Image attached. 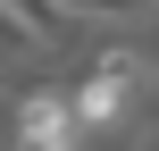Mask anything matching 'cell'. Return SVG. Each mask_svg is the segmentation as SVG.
<instances>
[{
  "label": "cell",
  "mask_w": 159,
  "mask_h": 151,
  "mask_svg": "<svg viewBox=\"0 0 159 151\" xmlns=\"http://www.w3.org/2000/svg\"><path fill=\"white\" fill-rule=\"evenodd\" d=\"M134 76H143V67H134V50H101V59H92V76L67 92L75 126H109V118L134 101Z\"/></svg>",
  "instance_id": "obj_1"
},
{
  "label": "cell",
  "mask_w": 159,
  "mask_h": 151,
  "mask_svg": "<svg viewBox=\"0 0 159 151\" xmlns=\"http://www.w3.org/2000/svg\"><path fill=\"white\" fill-rule=\"evenodd\" d=\"M17 134H25L34 151H67L84 126H75V109H67L59 92H25V101H17Z\"/></svg>",
  "instance_id": "obj_2"
},
{
  "label": "cell",
  "mask_w": 159,
  "mask_h": 151,
  "mask_svg": "<svg viewBox=\"0 0 159 151\" xmlns=\"http://www.w3.org/2000/svg\"><path fill=\"white\" fill-rule=\"evenodd\" d=\"M67 17H101V25H134V17H151V0H59Z\"/></svg>",
  "instance_id": "obj_3"
},
{
  "label": "cell",
  "mask_w": 159,
  "mask_h": 151,
  "mask_svg": "<svg viewBox=\"0 0 159 151\" xmlns=\"http://www.w3.org/2000/svg\"><path fill=\"white\" fill-rule=\"evenodd\" d=\"M8 8H17L42 42H59V34H67V8H59V0H8Z\"/></svg>",
  "instance_id": "obj_4"
},
{
  "label": "cell",
  "mask_w": 159,
  "mask_h": 151,
  "mask_svg": "<svg viewBox=\"0 0 159 151\" xmlns=\"http://www.w3.org/2000/svg\"><path fill=\"white\" fill-rule=\"evenodd\" d=\"M0 50H50V42H42V34H34V25H25V17L0 0Z\"/></svg>",
  "instance_id": "obj_5"
}]
</instances>
